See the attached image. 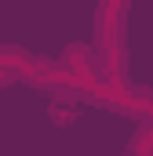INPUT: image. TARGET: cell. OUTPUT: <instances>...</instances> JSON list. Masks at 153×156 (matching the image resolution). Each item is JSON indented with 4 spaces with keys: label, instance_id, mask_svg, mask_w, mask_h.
I'll use <instances>...</instances> for the list:
<instances>
[{
    "label": "cell",
    "instance_id": "1",
    "mask_svg": "<svg viewBox=\"0 0 153 156\" xmlns=\"http://www.w3.org/2000/svg\"><path fill=\"white\" fill-rule=\"evenodd\" d=\"M95 66H91V51L88 47H66V55H62V73H73V76H88Z\"/></svg>",
    "mask_w": 153,
    "mask_h": 156
},
{
    "label": "cell",
    "instance_id": "2",
    "mask_svg": "<svg viewBox=\"0 0 153 156\" xmlns=\"http://www.w3.org/2000/svg\"><path fill=\"white\" fill-rule=\"evenodd\" d=\"M51 120H55V123H73L76 113L73 109H62V105H51Z\"/></svg>",
    "mask_w": 153,
    "mask_h": 156
}]
</instances>
